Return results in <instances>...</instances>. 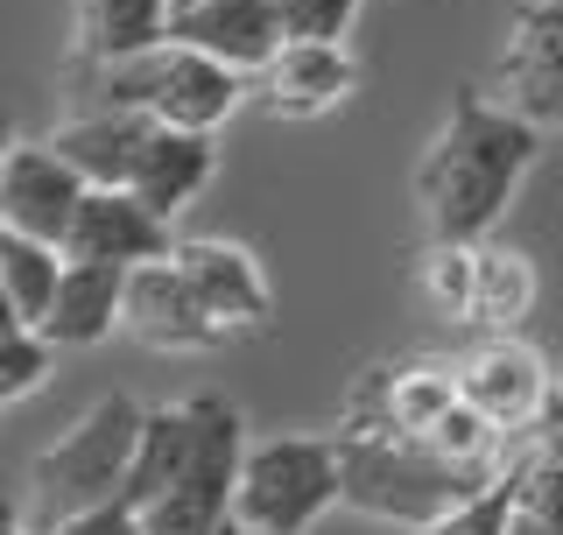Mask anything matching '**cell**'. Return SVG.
<instances>
[{"label": "cell", "instance_id": "6da1fadb", "mask_svg": "<svg viewBox=\"0 0 563 535\" xmlns=\"http://www.w3.org/2000/svg\"><path fill=\"white\" fill-rule=\"evenodd\" d=\"M542 128H528L521 113H507L493 92H457L444 128L430 134L416 163V205L430 240H486L500 226V211L515 205L521 176L542 155Z\"/></svg>", "mask_w": 563, "mask_h": 535}, {"label": "cell", "instance_id": "7a4b0ae2", "mask_svg": "<svg viewBox=\"0 0 563 535\" xmlns=\"http://www.w3.org/2000/svg\"><path fill=\"white\" fill-rule=\"evenodd\" d=\"M507 466H451L444 451H430L422 437L401 430H352L339 423V479H345V507L387 528H430L444 514L472 507L486 487H500Z\"/></svg>", "mask_w": 563, "mask_h": 535}, {"label": "cell", "instance_id": "3957f363", "mask_svg": "<svg viewBox=\"0 0 563 535\" xmlns=\"http://www.w3.org/2000/svg\"><path fill=\"white\" fill-rule=\"evenodd\" d=\"M246 92H254V78L225 70L219 57H205L190 43H155L141 57H113V64L70 57V106H134L163 128L219 134Z\"/></svg>", "mask_w": 563, "mask_h": 535}, {"label": "cell", "instance_id": "277c9868", "mask_svg": "<svg viewBox=\"0 0 563 535\" xmlns=\"http://www.w3.org/2000/svg\"><path fill=\"white\" fill-rule=\"evenodd\" d=\"M141 416H148L141 402L99 395L49 451H35V466H29V528L57 522V514H85V507L120 501V493H128L134 444H141Z\"/></svg>", "mask_w": 563, "mask_h": 535}, {"label": "cell", "instance_id": "5b68a950", "mask_svg": "<svg viewBox=\"0 0 563 535\" xmlns=\"http://www.w3.org/2000/svg\"><path fill=\"white\" fill-rule=\"evenodd\" d=\"M331 507H345L339 437H261L240 458L233 522L268 535H310Z\"/></svg>", "mask_w": 563, "mask_h": 535}, {"label": "cell", "instance_id": "8992f818", "mask_svg": "<svg viewBox=\"0 0 563 535\" xmlns=\"http://www.w3.org/2000/svg\"><path fill=\"white\" fill-rule=\"evenodd\" d=\"M198 402V444H190L184 472L141 507V535H219L233 522V487L246 458V423L225 395H190Z\"/></svg>", "mask_w": 563, "mask_h": 535}, {"label": "cell", "instance_id": "52a82bcc", "mask_svg": "<svg viewBox=\"0 0 563 535\" xmlns=\"http://www.w3.org/2000/svg\"><path fill=\"white\" fill-rule=\"evenodd\" d=\"M493 99L521 113L528 128L563 134V0H528L507 22V43L493 57Z\"/></svg>", "mask_w": 563, "mask_h": 535}, {"label": "cell", "instance_id": "ba28073f", "mask_svg": "<svg viewBox=\"0 0 563 535\" xmlns=\"http://www.w3.org/2000/svg\"><path fill=\"white\" fill-rule=\"evenodd\" d=\"M457 395L479 408L493 430L521 437V430H536L542 408L556 402V373H550V360H542L528 338H515V331H486L479 346L457 360Z\"/></svg>", "mask_w": 563, "mask_h": 535}, {"label": "cell", "instance_id": "9c48e42d", "mask_svg": "<svg viewBox=\"0 0 563 535\" xmlns=\"http://www.w3.org/2000/svg\"><path fill=\"white\" fill-rule=\"evenodd\" d=\"M120 331L141 338L148 352H211V346H225V325L205 310V296L190 290V275L176 268V254L128 268Z\"/></svg>", "mask_w": 563, "mask_h": 535}, {"label": "cell", "instance_id": "30bf717a", "mask_svg": "<svg viewBox=\"0 0 563 535\" xmlns=\"http://www.w3.org/2000/svg\"><path fill=\"white\" fill-rule=\"evenodd\" d=\"M451 402H457V360H380L352 381L339 423H352V430L422 437Z\"/></svg>", "mask_w": 563, "mask_h": 535}, {"label": "cell", "instance_id": "8fae6325", "mask_svg": "<svg viewBox=\"0 0 563 535\" xmlns=\"http://www.w3.org/2000/svg\"><path fill=\"white\" fill-rule=\"evenodd\" d=\"M85 190H92V184H85L49 141H14L8 163H0V226L64 247L70 219H78V205H85Z\"/></svg>", "mask_w": 563, "mask_h": 535}, {"label": "cell", "instance_id": "7c38bea8", "mask_svg": "<svg viewBox=\"0 0 563 535\" xmlns=\"http://www.w3.org/2000/svg\"><path fill=\"white\" fill-rule=\"evenodd\" d=\"M352 85H360L352 50L345 43H310V35H289V43L254 70V99L268 106L275 120H317V113H331V106H345Z\"/></svg>", "mask_w": 563, "mask_h": 535}, {"label": "cell", "instance_id": "4fadbf2b", "mask_svg": "<svg viewBox=\"0 0 563 535\" xmlns=\"http://www.w3.org/2000/svg\"><path fill=\"white\" fill-rule=\"evenodd\" d=\"M64 254L78 261H113V268H141V261H163L176 254L169 219L155 205H141L128 184H92L64 233Z\"/></svg>", "mask_w": 563, "mask_h": 535}, {"label": "cell", "instance_id": "5bb4252c", "mask_svg": "<svg viewBox=\"0 0 563 535\" xmlns=\"http://www.w3.org/2000/svg\"><path fill=\"white\" fill-rule=\"evenodd\" d=\"M169 43H190V50H205V57H219L225 70L254 78V70L289 43V29H282L275 0H190V8L169 14Z\"/></svg>", "mask_w": 563, "mask_h": 535}, {"label": "cell", "instance_id": "9a60e30c", "mask_svg": "<svg viewBox=\"0 0 563 535\" xmlns=\"http://www.w3.org/2000/svg\"><path fill=\"white\" fill-rule=\"evenodd\" d=\"M176 268H184L190 290L205 296V310L225 325V338L261 331L275 317V290H268V275H261L254 247H240V240H176Z\"/></svg>", "mask_w": 563, "mask_h": 535}, {"label": "cell", "instance_id": "2e32d148", "mask_svg": "<svg viewBox=\"0 0 563 535\" xmlns=\"http://www.w3.org/2000/svg\"><path fill=\"white\" fill-rule=\"evenodd\" d=\"M507 535H563V395L507 451Z\"/></svg>", "mask_w": 563, "mask_h": 535}, {"label": "cell", "instance_id": "e0dca14e", "mask_svg": "<svg viewBox=\"0 0 563 535\" xmlns=\"http://www.w3.org/2000/svg\"><path fill=\"white\" fill-rule=\"evenodd\" d=\"M120 303H128V268L113 261H78L64 254V275H57V296L43 310V331L57 352H92L120 331Z\"/></svg>", "mask_w": 563, "mask_h": 535}, {"label": "cell", "instance_id": "ac0fdd59", "mask_svg": "<svg viewBox=\"0 0 563 535\" xmlns=\"http://www.w3.org/2000/svg\"><path fill=\"white\" fill-rule=\"evenodd\" d=\"M148 134H155V120L134 113V106H70V120H57L43 141L85 184H128L141 149H148Z\"/></svg>", "mask_w": 563, "mask_h": 535}, {"label": "cell", "instance_id": "d6986e66", "mask_svg": "<svg viewBox=\"0 0 563 535\" xmlns=\"http://www.w3.org/2000/svg\"><path fill=\"white\" fill-rule=\"evenodd\" d=\"M211 176H219V141L198 134V128H163V120H155L148 149H141V163L128 176V190L141 205H155L163 219H176V211H190L205 198Z\"/></svg>", "mask_w": 563, "mask_h": 535}, {"label": "cell", "instance_id": "ffe728a7", "mask_svg": "<svg viewBox=\"0 0 563 535\" xmlns=\"http://www.w3.org/2000/svg\"><path fill=\"white\" fill-rule=\"evenodd\" d=\"M169 0H70V57L113 64L169 43Z\"/></svg>", "mask_w": 563, "mask_h": 535}, {"label": "cell", "instance_id": "44dd1931", "mask_svg": "<svg viewBox=\"0 0 563 535\" xmlns=\"http://www.w3.org/2000/svg\"><path fill=\"white\" fill-rule=\"evenodd\" d=\"M536 310V261L521 247H486L479 240V296H472V325L479 331H521Z\"/></svg>", "mask_w": 563, "mask_h": 535}, {"label": "cell", "instance_id": "7402d4cb", "mask_svg": "<svg viewBox=\"0 0 563 535\" xmlns=\"http://www.w3.org/2000/svg\"><path fill=\"white\" fill-rule=\"evenodd\" d=\"M416 296L430 303L444 325H472V296H479V240H430V247H422Z\"/></svg>", "mask_w": 563, "mask_h": 535}, {"label": "cell", "instance_id": "603a6c76", "mask_svg": "<svg viewBox=\"0 0 563 535\" xmlns=\"http://www.w3.org/2000/svg\"><path fill=\"white\" fill-rule=\"evenodd\" d=\"M57 275H64V247L0 226V290H8V303H14L22 325H43L49 296H57Z\"/></svg>", "mask_w": 563, "mask_h": 535}, {"label": "cell", "instance_id": "cb8c5ba5", "mask_svg": "<svg viewBox=\"0 0 563 535\" xmlns=\"http://www.w3.org/2000/svg\"><path fill=\"white\" fill-rule=\"evenodd\" d=\"M49 373H57V346H49L35 325H8V331H0V408L43 395Z\"/></svg>", "mask_w": 563, "mask_h": 535}, {"label": "cell", "instance_id": "d4e9b609", "mask_svg": "<svg viewBox=\"0 0 563 535\" xmlns=\"http://www.w3.org/2000/svg\"><path fill=\"white\" fill-rule=\"evenodd\" d=\"M282 29L310 35V43H345V29L360 22V0H275Z\"/></svg>", "mask_w": 563, "mask_h": 535}, {"label": "cell", "instance_id": "484cf974", "mask_svg": "<svg viewBox=\"0 0 563 535\" xmlns=\"http://www.w3.org/2000/svg\"><path fill=\"white\" fill-rule=\"evenodd\" d=\"M416 535H507V487H486L472 507H457V514H444V522H430Z\"/></svg>", "mask_w": 563, "mask_h": 535}, {"label": "cell", "instance_id": "4316f807", "mask_svg": "<svg viewBox=\"0 0 563 535\" xmlns=\"http://www.w3.org/2000/svg\"><path fill=\"white\" fill-rule=\"evenodd\" d=\"M35 535H141V514L128 501H106V507H85V514H57Z\"/></svg>", "mask_w": 563, "mask_h": 535}, {"label": "cell", "instance_id": "83f0119b", "mask_svg": "<svg viewBox=\"0 0 563 535\" xmlns=\"http://www.w3.org/2000/svg\"><path fill=\"white\" fill-rule=\"evenodd\" d=\"M0 535H35V528H29V522H22L14 507H0Z\"/></svg>", "mask_w": 563, "mask_h": 535}, {"label": "cell", "instance_id": "f1b7e54d", "mask_svg": "<svg viewBox=\"0 0 563 535\" xmlns=\"http://www.w3.org/2000/svg\"><path fill=\"white\" fill-rule=\"evenodd\" d=\"M8 325H22V317H14V303H8V290H0V331Z\"/></svg>", "mask_w": 563, "mask_h": 535}, {"label": "cell", "instance_id": "f546056e", "mask_svg": "<svg viewBox=\"0 0 563 535\" xmlns=\"http://www.w3.org/2000/svg\"><path fill=\"white\" fill-rule=\"evenodd\" d=\"M219 535H268V528H246V522H225Z\"/></svg>", "mask_w": 563, "mask_h": 535}, {"label": "cell", "instance_id": "4dcf8cb0", "mask_svg": "<svg viewBox=\"0 0 563 535\" xmlns=\"http://www.w3.org/2000/svg\"><path fill=\"white\" fill-rule=\"evenodd\" d=\"M8 149H14V134H8V120H0V163H8Z\"/></svg>", "mask_w": 563, "mask_h": 535}, {"label": "cell", "instance_id": "1f68e13d", "mask_svg": "<svg viewBox=\"0 0 563 535\" xmlns=\"http://www.w3.org/2000/svg\"><path fill=\"white\" fill-rule=\"evenodd\" d=\"M556 395H563V367H556Z\"/></svg>", "mask_w": 563, "mask_h": 535}, {"label": "cell", "instance_id": "d6a6232c", "mask_svg": "<svg viewBox=\"0 0 563 535\" xmlns=\"http://www.w3.org/2000/svg\"><path fill=\"white\" fill-rule=\"evenodd\" d=\"M169 8H190V0H169Z\"/></svg>", "mask_w": 563, "mask_h": 535}]
</instances>
